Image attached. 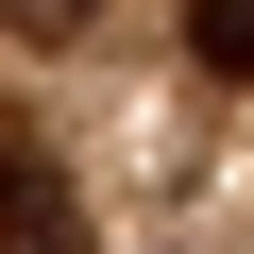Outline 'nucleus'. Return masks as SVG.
<instances>
[{
	"label": "nucleus",
	"instance_id": "2",
	"mask_svg": "<svg viewBox=\"0 0 254 254\" xmlns=\"http://www.w3.org/2000/svg\"><path fill=\"white\" fill-rule=\"evenodd\" d=\"M187 51H203L220 85H254V0H187Z\"/></svg>",
	"mask_w": 254,
	"mask_h": 254
},
{
	"label": "nucleus",
	"instance_id": "1",
	"mask_svg": "<svg viewBox=\"0 0 254 254\" xmlns=\"http://www.w3.org/2000/svg\"><path fill=\"white\" fill-rule=\"evenodd\" d=\"M0 254H102V237H85V187L17 136V119H0Z\"/></svg>",
	"mask_w": 254,
	"mask_h": 254
},
{
	"label": "nucleus",
	"instance_id": "3",
	"mask_svg": "<svg viewBox=\"0 0 254 254\" xmlns=\"http://www.w3.org/2000/svg\"><path fill=\"white\" fill-rule=\"evenodd\" d=\"M0 17H51V34H68V17H85V0H0Z\"/></svg>",
	"mask_w": 254,
	"mask_h": 254
}]
</instances>
